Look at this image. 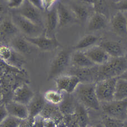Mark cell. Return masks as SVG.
I'll list each match as a JSON object with an SVG mask.
<instances>
[{
	"label": "cell",
	"instance_id": "8992f818",
	"mask_svg": "<svg viewBox=\"0 0 127 127\" xmlns=\"http://www.w3.org/2000/svg\"><path fill=\"white\" fill-rule=\"evenodd\" d=\"M101 108L107 117L123 122L127 120V99L101 103Z\"/></svg>",
	"mask_w": 127,
	"mask_h": 127
},
{
	"label": "cell",
	"instance_id": "44dd1931",
	"mask_svg": "<svg viewBox=\"0 0 127 127\" xmlns=\"http://www.w3.org/2000/svg\"><path fill=\"white\" fill-rule=\"evenodd\" d=\"M71 64L72 67L86 68L96 66L83 51L75 50L72 52L71 58Z\"/></svg>",
	"mask_w": 127,
	"mask_h": 127
},
{
	"label": "cell",
	"instance_id": "74e56055",
	"mask_svg": "<svg viewBox=\"0 0 127 127\" xmlns=\"http://www.w3.org/2000/svg\"><path fill=\"white\" fill-rule=\"evenodd\" d=\"M8 116H9V115H8L5 104H1V107H0V121H1V122L3 121Z\"/></svg>",
	"mask_w": 127,
	"mask_h": 127
},
{
	"label": "cell",
	"instance_id": "277c9868",
	"mask_svg": "<svg viewBox=\"0 0 127 127\" xmlns=\"http://www.w3.org/2000/svg\"><path fill=\"white\" fill-rule=\"evenodd\" d=\"M11 19L16 26L19 32L25 35L26 37L35 38L44 34V29L14 11L12 12Z\"/></svg>",
	"mask_w": 127,
	"mask_h": 127
},
{
	"label": "cell",
	"instance_id": "b9f144b4",
	"mask_svg": "<svg viewBox=\"0 0 127 127\" xmlns=\"http://www.w3.org/2000/svg\"><path fill=\"white\" fill-rule=\"evenodd\" d=\"M95 127H104V126L101 123H98L96 124L95 126Z\"/></svg>",
	"mask_w": 127,
	"mask_h": 127
},
{
	"label": "cell",
	"instance_id": "7a4b0ae2",
	"mask_svg": "<svg viewBox=\"0 0 127 127\" xmlns=\"http://www.w3.org/2000/svg\"><path fill=\"white\" fill-rule=\"evenodd\" d=\"M127 70V62L123 57L110 58L108 62L98 66L97 82L119 78Z\"/></svg>",
	"mask_w": 127,
	"mask_h": 127
},
{
	"label": "cell",
	"instance_id": "8fae6325",
	"mask_svg": "<svg viewBox=\"0 0 127 127\" xmlns=\"http://www.w3.org/2000/svg\"><path fill=\"white\" fill-rule=\"evenodd\" d=\"M56 4L51 9L47 11L45 18L44 35L50 38H55L54 34L56 29L59 27V20Z\"/></svg>",
	"mask_w": 127,
	"mask_h": 127
},
{
	"label": "cell",
	"instance_id": "9c48e42d",
	"mask_svg": "<svg viewBox=\"0 0 127 127\" xmlns=\"http://www.w3.org/2000/svg\"><path fill=\"white\" fill-rule=\"evenodd\" d=\"M57 90L68 94H73L81 83L77 77L73 75H61L54 79Z\"/></svg>",
	"mask_w": 127,
	"mask_h": 127
},
{
	"label": "cell",
	"instance_id": "7bdbcfd3",
	"mask_svg": "<svg viewBox=\"0 0 127 127\" xmlns=\"http://www.w3.org/2000/svg\"><path fill=\"white\" fill-rule=\"evenodd\" d=\"M124 58H126V60L127 62V51L126 52V54H125V56H124Z\"/></svg>",
	"mask_w": 127,
	"mask_h": 127
},
{
	"label": "cell",
	"instance_id": "5b68a950",
	"mask_svg": "<svg viewBox=\"0 0 127 127\" xmlns=\"http://www.w3.org/2000/svg\"><path fill=\"white\" fill-rule=\"evenodd\" d=\"M118 78H110L96 83V95L101 104L109 102L114 100Z\"/></svg>",
	"mask_w": 127,
	"mask_h": 127
},
{
	"label": "cell",
	"instance_id": "ee69618b",
	"mask_svg": "<svg viewBox=\"0 0 127 127\" xmlns=\"http://www.w3.org/2000/svg\"></svg>",
	"mask_w": 127,
	"mask_h": 127
},
{
	"label": "cell",
	"instance_id": "5bb4252c",
	"mask_svg": "<svg viewBox=\"0 0 127 127\" xmlns=\"http://www.w3.org/2000/svg\"><path fill=\"white\" fill-rule=\"evenodd\" d=\"M35 95L32 89L28 85L24 84L15 89L13 94L12 100L28 106Z\"/></svg>",
	"mask_w": 127,
	"mask_h": 127
},
{
	"label": "cell",
	"instance_id": "60d3db41",
	"mask_svg": "<svg viewBox=\"0 0 127 127\" xmlns=\"http://www.w3.org/2000/svg\"><path fill=\"white\" fill-rule=\"evenodd\" d=\"M122 127H127V120L124 121Z\"/></svg>",
	"mask_w": 127,
	"mask_h": 127
},
{
	"label": "cell",
	"instance_id": "1f68e13d",
	"mask_svg": "<svg viewBox=\"0 0 127 127\" xmlns=\"http://www.w3.org/2000/svg\"><path fill=\"white\" fill-rule=\"evenodd\" d=\"M123 122L121 120L105 115L102 119V124L104 127H122Z\"/></svg>",
	"mask_w": 127,
	"mask_h": 127
},
{
	"label": "cell",
	"instance_id": "f35d334b",
	"mask_svg": "<svg viewBox=\"0 0 127 127\" xmlns=\"http://www.w3.org/2000/svg\"><path fill=\"white\" fill-rule=\"evenodd\" d=\"M44 127H57L56 120L52 119H44L43 121Z\"/></svg>",
	"mask_w": 127,
	"mask_h": 127
},
{
	"label": "cell",
	"instance_id": "2e32d148",
	"mask_svg": "<svg viewBox=\"0 0 127 127\" xmlns=\"http://www.w3.org/2000/svg\"><path fill=\"white\" fill-rule=\"evenodd\" d=\"M5 105L9 116L21 120L27 119L29 118V110L27 105L12 100L5 104Z\"/></svg>",
	"mask_w": 127,
	"mask_h": 127
},
{
	"label": "cell",
	"instance_id": "cb8c5ba5",
	"mask_svg": "<svg viewBox=\"0 0 127 127\" xmlns=\"http://www.w3.org/2000/svg\"><path fill=\"white\" fill-rule=\"evenodd\" d=\"M99 40L100 38L97 35L94 34H87L78 41L73 47V49L75 50L84 51L96 45Z\"/></svg>",
	"mask_w": 127,
	"mask_h": 127
},
{
	"label": "cell",
	"instance_id": "83f0119b",
	"mask_svg": "<svg viewBox=\"0 0 127 127\" xmlns=\"http://www.w3.org/2000/svg\"><path fill=\"white\" fill-rule=\"evenodd\" d=\"M40 115L43 117L44 119L49 118V119H54V120H56V119L60 118L61 116H63L58 106L53 105L47 103H46L44 108Z\"/></svg>",
	"mask_w": 127,
	"mask_h": 127
},
{
	"label": "cell",
	"instance_id": "ac0fdd59",
	"mask_svg": "<svg viewBox=\"0 0 127 127\" xmlns=\"http://www.w3.org/2000/svg\"><path fill=\"white\" fill-rule=\"evenodd\" d=\"M64 93V99L62 103L58 106L59 109L63 117L73 115L77 107V100L73 94Z\"/></svg>",
	"mask_w": 127,
	"mask_h": 127
},
{
	"label": "cell",
	"instance_id": "d4e9b609",
	"mask_svg": "<svg viewBox=\"0 0 127 127\" xmlns=\"http://www.w3.org/2000/svg\"><path fill=\"white\" fill-rule=\"evenodd\" d=\"M64 93L58 90H49L44 94L43 97L47 104L59 106L64 99Z\"/></svg>",
	"mask_w": 127,
	"mask_h": 127
},
{
	"label": "cell",
	"instance_id": "4fadbf2b",
	"mask_svg": "<svg viewBox=\"0 0 127 127\" xmlns=\"http://www.w3.org/2000/svg\"><path fill=\"white\" fill-rule=\"evenodd\" d=\"M83 52L94 64L98 66L105 64L111 58L99 45H96Z\"/></svg>",
	"mask_w": 127,
	"mask_h": 127
},
{
	"label": "cell",
	"instance_id": "d590c367",
	"mask_svg": "<svg viewBox=\"0 0 127 127\" xmlns=\"http://www.w3.org/2000/svg\"><path fill=\"white\" fill-rule=\"evenodd\" d=\"M41 1H42L43 9V10L45 11L46 12L51 9L57 2L56 1H53V0L52 1V0H43Z\"/></svg>",
	"mask_w": 127,
	"mask_h": 127
},
{
	"label": "cell",
	"instance_id": "d6986e66",
	"mask_svg": "<svg viewBox=\"0 0 127 127\" xmlns=\"http://www.w3.org/2000/svg\"><path fill=\"white\" fill-rule=\"evenodd\" d=\"M69 7L71 8L78 23H85L89 20L91 16L89 7L84 2H73L71 4Z\"/></svg>",
	"mask_w": 127,
	"mask_h": 127
},
{
	"label": "cell",
	"instance_id": "3957f363",
	"mask_svg": "<svg viewBox=\"0 0 127 127\" xmlns=\"http://www.w3.org/2000/svg\"><path fill=\"white\" fill-rule=\"evenodd\" d=\"M72 53L71 50L64 49L57 53L50 64L48 80L55 79L68 70L71 64Z\"/></svg>",
	"mask_w": 127,
	"mask_h": 127
},
{
	"label": "cell",
	"instance_id": "ab89813d",
	"mask_svg": "<svg viewBox=\"0 0 127 127\" xmlns=\"http://www.w3.org/2000/svg\"><path fill=\"white\" fill-rule=\"evenodd\" d=\"M119 78H122V79H124V80H127V70Z\"/></svg>",
	"mask_w": 127,
	"mask_h": 127
},
{
	"label": "cell",
	"instance_id": "e0dca14e",
	"mask_svg": "<svg viewBox=\"0 0 127 127\" xmlns=\"http://www.w3.org/2000/svg\"><path fill=\"white\" fill-rule=\"evenodd\" d=\"M111 58L123 57L125 56L123 47L119 41L106 40L101 41L99 44Z\"/></svg>",
	"mask_w": 127,
	"mask_h": 127
},
{
	"label": "cell",
	"instance_id": "603a6c76",
	"mask_svg": "<svg viewBox=\"0 0 127 127\" xmlns=\"http://www.w3.org/2000/svg\"><path fill=\"white\" fill-rule=\"evenodd\" d=\"M47 102L43 96L36 94L27 106L29 113V118H34L40 115Z\"/></svg>",
	"mask_w": 127,
	"mask_h": 127
},
{
	"label": "cell",
	"instance_id": "30bf717a",
	"mask_svg": "<svg viewBox=\"0 0 127 127\" xmlns=\"http://www.w3.org/2000/svg\"><path fill=\"white\" fill-rule=\"evenodd\" d=\"M56 5L59 20L58 28L66 27L70 24L78 23L69 6L61 1H57Z\"/></svg>",
	"mask_w": 127,
	"mask_h": 127
},
{
	"label": "cell",
	"instance_id": "836d02e7",
	"mask_svg": "<svg viewBox=\"0 0 127 127\" xmlns=\"http://www.w3.org/2000/svg\"><path fill=\"white\" fill-rule=\"evenodd\" d=\"M63 122L66 127H80L74 114L63 117Z\"/></svg>",
	"mask_w": 127,
	"mask_h": 127
},
{
	"label": "cell",
	"instance_id": "ffe728a7",
	"mask_svg": "<svg viewBox=\"0 0 127 127\" xmlns=\"http://www.w3.org/2000/svg\"><path fill=\"white\" fill-rule=\"evenodd\" d=\"M34 47L30 44L25 36L16 35L10 41V47L17 53L20 54L30 53L32 50V47Z\"/></svg>",
	"mask_w": 127,
	"mask_h": 127
},
{
	"label": "cell",
	"instance_id": "9a60e30c",
	"mask_svg": "<svg viewBox=\"0 0 127 127\" xmlns=\"http://www.w3.org/2000/svg\"><path fill=\"white\" fill-rule=\"evenodd\" d=\"M113 32L120 36H127V18L124 13L118 11L111 17L110 21Z\"/></svg>",
	"mask_w": 127,
	"mask_h": 127
},
{
	"label": "cell",
	"instance_id": "7c38bea8",
	"mask_svg": "<svg viewBox=\"0 0 127 127\" xmlns=\"http://www.w3.org/2000/svg\"><path fill=\"white\" fill-rule=\"evenodd\" d=\"M25 37L26 39L32 45L43 51H51L56 49L60 45L56 37L52 38H48L44 34L35 38Z\"/></svg>",
	"mask_w": 127,
	"mask_h": 127
},
{
	"label": "cell",
	"instance_id": "4316f807",
	"mask_svg": "<svg viewBox=\"0 0 127 127\" xmlns=\"http://www.w3.org/2000/svg\"><path fill=\"white\" fill-rule=\"evenodd\" d=\"M74 116L80 127H87L89 123V117L87 108L78 102Z\"/></svg>",
	"mask_w": 127,
	"mask_h": 127
},
{
	"label": "cell",
	"instance_id": "7402d4cb",
	"mask_svg": "<svg viewBox=\"0 0 127 127\" xmlns=\"http://www.w3.org/2000/svg\"><path fill=\"white\" fill-rule=\"evenodd\" d=\"M108 19L104 15L94 12L87 22V30L89 32H96L104 29L107 27Z\"/></svg>",
	"mask_w": 127,
	"mask_h": 127
},
{
	"label": "cell",
	"instance_id": "4dcf8cb0",
	"mask_svg": "<svg viewBox=\"0 0 127 127\" xmlns=\"http://www.w3.org/2000/svg\"><path fill=\"white\" fill-rule=\"evenodd\" d=\"M13 54V50L10 47L2 45L0 47V57L1 60L6 63L9 62Z\"/></svg>",
	"mask_w": 127,
	"mask_h": 127
},
{
	"label": "cell",
	"instance_id": "d6a6232c",
	"mask_svg": "<svg viewBox=\"0 0 127 127\" xmlns=\"http://www.w3.org/2000/svg\"><path fill=\"white\" fill-rule=\"evenodd\" d=\"M21 121V120L8 116L6 119L1 122V127H19Z\"/></svg>",
	"mask_w": 127,
	"mask_h": 127
},
{
	"label": "cell",
	"instance_id": "f546056e",
	"mask_svg": "<svg viewBox=\"0 0 127 127\" xmlns=\"http://www.w3.org/2000/svg\"><path fill=\"white\" fill-rule=\"evenodd\" d=\"M92 5L95 12L98 13L107 18L109 19V7L108 3L105 1H91Z\"/></svg>",
	"mask_w": 127,
	"mask_h": 127
},
{
	"label": "cell",
	"instance_id": "52a82bcc",
	"mask_svg": "<svg viewBox=\"0 0 127 127\" xmlns=\"http://www.w3.org/2000/svg\"><path fill=\"white\" fill-rule=\"evenodd\" d=\"M14 12L45 30V20L43 19L41 11L36 7L30 1H24L21 7Z\"/></svg>",
	"mask_w": 127,
	"mask_h": 127
},
{
	"label": "cell",
	"instance_id": "6da1fadb",
	"mask_svg": "<svg viewBox=\"0 0 127 127\" xmlns=\"http://www.w3.org/2000/svg\"><path fill=\"white\" fill-rule=\"evenodd\" d=\"M96 83L81 84L73 94L77 101L86 108L97 111L101 108V103L96 93Z\"/></svg>",
	"mask_w": 127,
	"mask_h": 127
},
{
	"label": "cell",
	"instance_id": "484cf974",
	"mask_svg": "<svg viewBox=\"0 0 127 127\" xmlns=\"http://www.w3.org/2000/svg\"><path fill=\"white\" fill-rule=\"evenodd\" d=\"M19 32L11 19H6L1 24V35L3 38L12 36L14 38Z\"/></svg>",
	"mask_w": 127,
	"mask_h": 127
},
{
	"label": "cell",
	"instance_id": "ba28073f",
	"mask_svg": "<svg viewBox=\"0 0 127 127\" xmlns=\"http://www.w3.org/2000/svg\"><path fill=\"white\" fill-rule=\"evenodd\" d=\"M98 72V65L86 68H79L71 66L68 69L67 74L76 76L82 84H93L97 82Z\"/></svg>",
	"mask_w": 127,
	"mask_h": 127
},
{
	"label": "cell",
	"instance_id": "8d00e7d4",
	"mask_svg": "<svg viewBox=\"0 0 127 127\" xmlns=\"http://www.w3.org/2000/svg\"><path fill=\"white\" fill-rule=\"evenodd\" d=\"M115 7L119 11H127V0H122L115 2Z\"/></svg>",
	"mask_w": 127,
	"mask_h": 127
},
{
	"label": "cell",
	"instance_id": "f1b7e54d",
	"mask_svg": "<svg viewBox=\"0 0 127 127\" xmlns=\"http://www.w3.org/2000/svg\"><path fill=\"white\" fill-rule=\"evenodd\" d=\"M127 99V80L118 78L116 85L115 100Z\"/></svg>",
	"mask_w": 127,
	"mask_h": 127
},
{
	"label": "cell",
	"instance_id": "e575fe53",
	"mask_svg": "<svg viewBox=\"0 0 127 127\" xmlns=\"http://www.w3.org/2000/svg\"><path fill=\"white\" fill-rule=\"evenodd\" d=\"M24 2V1L23 0H12L8 1L7 6L10 8L16 10L20 8Z\"/></svg>",
	"mask_w": 127,
	"mask_h": 127
}]
</instances>
